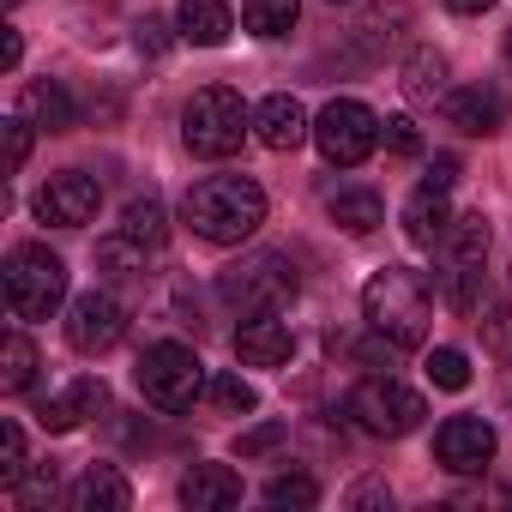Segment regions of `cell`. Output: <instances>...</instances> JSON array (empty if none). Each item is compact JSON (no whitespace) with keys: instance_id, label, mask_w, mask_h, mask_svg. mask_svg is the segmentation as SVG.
<instances>
[{"instance_id":"11","label":"cell","mask_w":512,"mask_h":512,"mask_svg":"<svg viewBox=\"0 0 512 512\" xmlns=\"http://www.w3.org/2000/svg\"><path fill=\"white\" fill-rule=\"evenodd\" d=\"M434 458H440V470H452V476H476V470H488V458H494V428H488L482 416H446V422L434 428Z\"/></svg>"},{"instance_id":"22","label":"cell","mask_w":512,"mask_h":512,"mask_svg":"<svg viewBox=\"0 0 512 512\" xmlns=\"http://www.w3.org/2000/svg\"><path fill=\"white\" fill-rule=\"evenodd\" d=\"M326 217L350 235H374L386 223V205H380L374 187H338V193H326Z\"/></svg>"},{"instance_id":"6","label":"cell","mask_w":512,"mask_h":512,"mask_svg":"<svg viewBox=\"0 0 512 512\" xmlns=\"http://www.w3.org/2000/svg\"><path fill=\"white\" fill-rule=\"evenodd\" d=\"M350 416H356V428L374 434V440H404V434L422 428L428 404H422V392H410L404 380H392V374H368V380L350 392Z\"/></svg>"},{"instance_id":"8","label":"cell","mask_w":512,"mask_h":512,"mask_svg":"<svg viewBox=\"0 0 512 512\" xmlns=\"http://www.w3.org/2000/svg\"><path fill=\"white\" fill-rule=\"evenodd\" d=\"M139 392L151 410H187L199 392H205V362L187 350V344H151L139 356Z\"/></svg>"},{"instance_id":"36","label":"cell","mask_w":512,"mask_h":512,"mask_svg":"<svg viewBox=\"0 0 512 512\" xmlns=\"http://www.w3.org/2000/svg\"><path fill=\"white\" fill-rule=\"evenodd\" d=\"M380 139H386L392 151H404V157H410V151L422 145V139H416V127H410L404 115H392V121H380Z\"/></svg>"},{"instance_id":"13","label":"cell","mask_w":512,"mask_h":512,"mask_svg":"<svg viewBox=\"0 0 512 512\" xmlns=\"http://www.w3.org/2000/svg\"><path fill=\"white\" fill-rule=\"evenodd\" d=\"M253 133H260L266 151H296V145L314 133V121H308V109H302L290 91H278V97H266L260 109H253Z\"/></svg>"},{"instance_id":"29","label":"cell","mask_w":512,"mask_h":512,"mask_svg":"<svg viewBox=\"0 0 512 512\" xmlns=\"http://www.w3.org/2000/svg\"><path fill=\"white\" fill-rule=\"evenodd\" d=\"M205 398H211L223 416H247L253 404H260V398H253V386H247L241 374H211V380H205Z\"/></svg>"},{"instance_id":"38","label":"cell","mask_w":512,"mask_h":512,"mask_svg":"<svg viewBox=\"0 0 512 512\" xmlns=\"http://www.w3.org/2000/svg\"><path fill=\"white\" fill-rule=\"evenodd\" d=\"M350 506H392V488H380V482H362V488L350 494Z\"/></svg>"},{"instance_id":"40","label":"cell","mask_w":512,"mask_h":512,"mask_svg":"<svg viewBox=\"0 0 512 512\" xmlns=\"http://www.w3.org/2000/svg\"><path fill=\"white\" fill-rule=\"evenodd\" d=\"M19 55H25V43H19V31L7 25V31H0V67H19Z\"/></svg>"},{"instance_id":"3","label":"cell","mask_w":512,"mask_h":512,"mask_svg":"<svg viewBox=\"0 0 512 512\" xmlns=\"http://www.w3.org/2000/svg\"><path fill=\"white\" fill-rule=\"evenodd\" d=\"M253 133V109L229 91V85H205V91H193V103L181 109V139H187V151L193 157H235L241 151V139Z\"/></svg>"},{"instance_id":"12","label":"cell","mask_w":512,"mask_h":512,"mask_svg":"<svg viewBox=\"0 0 512 512\" xmlns=\"http://www.w3.org/2000/svg\"><path fill=\"white\" fill-rule=\"evenodd\" d=\"M290 350H296V338H290V326H284L278 314H247V326L235 332L241 368H284Z\"/></svg>"},{"instance_id":"14","label":"cell","mask_w":512,"mask_h":512,"mask_svg":"<svg viewBox=\"0 0 512 512\" xmlns=\"http://www.w3.org/2000/svg\"><path fill=\"white\" fill-rule=\"evenodd\" d=\"M482 253H488V217H482V211L452 217V223H446V235L434 241L440 272H482Z\"/></svg>"},{"instance_id":"10","label":"cell","mask_w":512,"mask_h":512,"mask_svg":"<svg viewBox=\"0 0 512 512\" xmlns=\"http://www.w3.org/2000/svg\"><path fill=\"white\" fill-rule=\"evenodd\" d=\"M97 205H103V181L85 175V169H61V175H49V187L37 193V217L55 223V229H79V223H91Z\"/></svg>"},{"instance_id":"5","label":"cell","mask_w":512,"mask_h":512,"mask_svg":"<svg viewBox=\"0 0 512 512\" xmlns=\"http://www.w3.org/2000/svg\"><path fill=\"white\" fill-rule=\"evenodd\" d=\"M217 296L235 314H278L296 302V266L284 253H247L241 266H229L217 278Z\"/></svg>"},{"instance_id":"19","label":"cell","mask_w":512,"mask_h":512,"mask_svg":"<svg viewBox=\"0 0 512 512\" xmlns=\"http://www.w3.org/2000/svg\"><path fill=\"white\" fill-rule=\"evenodd\" d=\"M19 115H31L43 133H67V127L79 121V103H73V91H67L61 79H37V85H25Z\"/></svg>"},{"instance_id":"34","label":"cell","mask_w":512,"mask_h":512,"mask_svg":"<svg viewBox=\"0 0 512 512\" xmlns=\"http://www.w3.org/2000/svg\"><path fill=\"white\" fill-rule=\"evenodd\" d=\"M404 19H410L404 7H380V13H368L356 31H362V43H368V49H380V43H392V37H398V31H386V25H404Z\"/></svg>"},{"instance_id":"43","label":"cell","mask_w":512,"mask_h":512,"mask_svg":"<svg viewBox=\"0 0 512 512\" xmlns=\"http://www.w3.org/2000/svg\"><path fill=\"white\" fill-rule=\"evenodd\" d=\"M506 61H512V31H506Z\"/></svg>"},{"instance_id":"1","label":"cell","mask_w":512,"mask_h":512,"mask_svg":"<svg viewBox=\"0 0 512 512\" xmlns=\"http://www.w3.org/2000/svg\"><path fill=\"white\" fill-rule=\"evenodd\" d=\"M181 217L199 241L211 247H241L253 229L266 223V187L247 181V175H205L187 187L181 199Z\"/></svg>"},{"instance_id":"15","label":"cell","mask_w":512,"mask_h":512,"mask_svg":"<svg viewBox=\"0 0 512 512\" xmlns=\"http://www.w3.org/2000/svg\"><path fill=\"white\" fill-rule=\"evenodd\" d=\"M241 500V476L229 464H193L181 476V506L187 512H229Z\"/></svg>"},{"instance_id":"42","label":"cell","mask_w":512,"mask_h":512,"mask_svg":"<svg viewBox=\"0 0 512 512\" xmlns=\"http://www.w3.org/2000/svg\"><path fill=\"white\" fill-rule=\"evenodd\" d=\"M446 7H452V13H464V19H476V13H488V7H494V0H446Z\"/></svg>"},{"instance_id":"37","label":"cell","mask_w":512,"mask_h":512,"mask_svg":"<svg viewBox=\"0 0 512 512\" xmlns=\"http://www.w3.org/2000/svg\"><path fill=\"white\" fill-rule=\"evenodd\" d=\"M163 31H169V25H163V19H145V25H139V37H133V43H139V49H145V55H163V43H169V37H163Z\"/></svg>"},{"instance_id":"20","label":"cell","mask_w":512,"mask_h":512,"mask_svg":"<svg viewBox=\"0 0 512 512\" xmlns=\"http://www.w3.org/2000/svg\"><path fill=\"white\" fill-rule=\"evenodd\" d=\"M446 121H452L458 133H494V127L506 121V103H500L494 85H464V91L446 97Z\"/></svg>"},{"instance_id":"23","label":"cell","mask_w":512,"mask_h":512,"mask_svg":"<svg viewBox=\"0 0 512 512\" xmlns=\"http://www.w3.org/2000/svg\"><path fill=\"white\" fill-rule=\"evenodd\" d=\"M296 19H302V0H241V25H247L253 37H266V43L290 37Z\"/></svg>"},{"instance_id":"16","label":"cell","mask_w":512,"mask_h":512,"mask_svg":"<svg viewBox=\"0 0 512 512\" xmlns=\"http://www.w3.org/2000/svg\"><path fill=\"white\" fill-rule=\"evenodd\" d=\"M103 398H109L103 380H73L67 392H55V398L37 410V422H43L49 434H73V428H85V422L103 410Z\"/></svg>"},{"instance_id":"24","label":"cell","mask_w":512,"mask_h":512,"mask_svg":"<svg viewBox=\"0 0 512 512\" xmlns=\"http://www.w3.org/2000/svg\"><path fill=\"white\" fill-rule=\"evenodd\" d=\"M404 97H410V103L446 97V55H440V49H416V55L404 61Z\"/></svg>"},{"instance_id":"25","label":"cell","mask_w":512,"mask_h":512,"mask_svg":"<svg viewBox=\"0 0 512 512\" xmlns=\"http://www.w3.org/2000/svg\"><path fill=\"white\" fill-rule=\"evenodd\" d=\"M121 235H133V241H145L151 253L169 241V211H163V199L157 193H145V199H127V211H121Z\"/></svg>"},{"instance_id":"9","label":"cell","mask_w":512,"mask_h":512,"mask_svg":"<svg viewBox=\"0 0 512 512\" xmlns=\"http://www.w3.org/2000/svg\"><path fill=\"white\" fill-rule=\"evenodd\" d=\"M121 332H127V308H121L109 290H85V296L67 302V344H73L79 356H103V350H115Z\"/></svg>"},{"instance_id":"41","label":"cell","mask_w":512,"mask_h":512,"mask_svg":"<svg viewBox=\"0 0 512 512\" xmlns=\"http://www.w3.org/2000/svg\"><path fill=\"white\" fill-rule=\"evenodd\" d=\"M452 175H458V163H452V157H434V169H428V187H452Z\"/></svg>"},{"instance_id":"18","label":"cell","mask_w":512,"mask_h":512,"mask_svg":"<svg viewBox=\"0 0 512 512\" xmlns=\"http://www.w3.org/2000/svg\"><path fill=\"white\" fill-rule=\"evenodd\" d=\"M73 512H127L133 506V488L115 464H85V476L73 482Z\"/></svg>"},{"instance_id":"35","label":"cell","mask_w":512,"mask_h":512,"mask_svg":"<svg viewBox=\"0 0 512 512\" xmlns=\"http://www.w3.org/2000/svg\"><path fill=\"white\" fill-rule=\"evenodd\" d=\"M482 332H488V344H494L500 356H512V302H494L488 320H482Z\"/></svg>"},{"instance_id":"32","label":"cell","mask_w":512,"mask_h":512,"mask_svg":"<svg viewBox=\"0 0 512 512\" xmlns=\"http://www.w3.org/2000/svg\"><path fill=\"white\" fill-rule=\"evenodd\" d=\"M13 494H19V506H31V512H37V506H49V500L61 494V476H55V464H31V470L19 476V488H13Z\"/></svg>"},{"instance_id":"2","label":"cell","mask_w":512,"mask_h":512,"mask_svg":"<svg viewBox=\"0 0 512 512\" xmlns=\"http://www.w3.org/2000/svg\"><path fill=\"white\" fill-rule=\"evenodd\" d=\"M362 320H368V332H374L380 344H392V350H422V344H428V320H434V290H428L416 272L386 266V272H374L368 290H362Z\"/></svg>"},{"instance_id":"28","label":"cell","mask_w":512,"mask_h":512,"mask_svg":"<svg viewBox=\"0 0 512 512\" xmlns=\"http://www.w3.org/2000/svg\"><path fill=\"white\" fill-rule=\"evenodd\" d=\"M266 500L284 506V512H308V506H320V482L302 476V470H290V476H272L266 482Z\"/></svg>"},{"instance_id":"27","label":"cell","mask_w":512,"mask_h":512,"mask_svg":"<svg viewBox=\"0 0 512 512\" xmlns=\"http://www.w3.org/2000/svg\"><path fill=\"white\" fill-rule=\"evenodd\" d=\"M31 380H37V344L25 332H13L0 344V392H25Z\"/></svg>"},{"instance_id":"7","label":"cell","mask_w":512,"mask_h":512,"mask_svg":"<svg viewBox=\"0 0 512 512\" xmlns=\"http://www.w3.org/2000/svg\"><path fill=\"white\" fill-rule=\"evenodd\" d=\"M314 145H320L326 163L356 169V163H368L374 145H380V115H374L368 103H356V97H332V103L314 115Z\"/></svg>"},{"instance_id":"26","label":"cell","mask_w":512,"mask_h":512,"mask_svg":"<svg viewBox=\"0 0 512 512\" xmlns=\"http://www.w3.org/2000/svg\"><path fill=\"white\" fill-rule=\"evenodd\" d=\"M145 260H151V247L133 241V235H121V229H115L109 241H97V272H103V278H139Z\"/></svg>"},{"instance_id":"4","label":"cell","mask_w":512,"mask_h":512,"mask_svg":"<svg viewBox=\"0 0 512 512\" xmlns=\"http://www.w3.org/2000/svg\"><path fill=\"white\" fill-rule=\"evenodd\" d=\"M0 284H7V308L13 320H49L61 302H67V266H61V253L49 247H13L7 253V272H0Z\"/></svg>"},{"instance_id":"17","label":"cell","mask_w":512,"mask_h":512,"mask_svg":"<svg viewBox=\"0 0 512 512\" xmlns=\"http://www.w3.org/2000/svg\"><path fill=\"white\" fill-rule=\"evenodd\" d=\"M175 31L193 49H217V43H229L235 13H229V0H181V7H175Z\"/></svg>"},{"instance_id":"21","label":"cell","mask_w":512,"mask_h":512,"mask_svg":"<svg viewBox=\"0 0 512 512\" xmlns=\"http://www.w3.org/2000/svg\"><path fill=\"white\" fill-rule=\"evenodd\" d=\"M446 223H452V205H446V187H416L410 199H404V235L416 241V247H428L434 253V241L446 235Z\"/></svg>"},{"instance_id":"33","label":"cell","mask_w":512,"mask_h":512,"mask_svg":"<svg viewBox=\"0 0 512 512\" xmlns=\"http://www.w3.org/2000/svg\"><path fill=\"white\" fill-rule=\"evenodd\" d=\"M0 127H7V163L25 169V163H31V127H37V121H31V115H7Z\"/></svg>"},{"instance_id":"30","label":"cell","mask_w":512,"mask_h":512,"mask_svg":"<svg viewBox=\"0 0 512 512\" xmlns=\"http://www.w3.org/2000/svg\"><path fill=\"white\" fill-rule=\"evenodd\" d=\"M428 380H434L440 392H464V386H470V362H464V350H452V344L428 350Z\"/></svg>"},{"instance_id":"44","label":"cell","mask_w":512,"mask_h":512,"mask_svg":"<svg viewBox=\"0 0 512 512\" xmlns=\"http://www.w3.org/2000/svg\"><path fill=\"white\" fill-rule=\"evenodd\" d=\"M0 7H7V13H13V7H19V0H0Z\"/></svg>"},{"instance_id":"39","label":"cell","mask_w":512,"mask_h":512,"mask_svg":"<svg viewBox=\"0 0 512 512\" xmlns=\"http://www.w3.org/2000/svg\"><path fill=\"white\" fill-rule=\"evenodd\" d=\"M278 434H284L278 422H266V428H253V434H241V452H266V446H272Z\"/></svg>"},{"instance_id":"31","label":"cell","mask_w":512,"mask_h":512,"mask_svg":"<svg viewBox=\"0 0 512 512\" xmlns=\"http://www.w3.org/2000/svg\"><path fill=\"white\" fill-rule=\"evenodd\" d=\"M25 470H31V458H25V428H19V422H0V488H19Z\"/></svg>"},{"instance_id":"45","label":"cell","mask_w":512,"mask_h":512,"mask_svg":"<svg viewBox=\"0 0 512 512\" xmlns=\"http://www.w3.org/2000/svg\"><path fill=\"white\" fill-rule=\"evenodd\" d=\"M332 7H344V0H332Z\"/></svg>"}]
</instances>
